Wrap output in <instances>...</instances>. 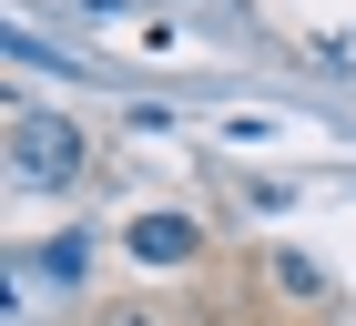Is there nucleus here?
Instances as JSON below:
<instances>
[{
    "label": "nucleus",
    "instance_id": "1",
    "mask_svg": "<svg viewBox=\"0 0 356 326\" xmlns=\"http://www.w3.org/2000/svg\"><path fill=\"white\" fill-rule=\"evenodd\" d=\"M10 184L21 194H72L92 173V143H82V123L72 112H41V102H10Z\"/></svg>",
    "mask_w": 356,
    "mask_h": 326
},
{
    "label": "nucleus",
    "instance_id": "2",
    "mask_svg": "<svg viewBox=\"0 0 356 326\" xmlns=\"http://www.w3.org/2000/svg\"><path fill=\"white\" fill-rule=\"evenodd\" d=\"M122 255H133L143 275H173V265L204 255V224H193V215H133V224H122Z\"/></svg>",
    "mask_w": 356,
    "mask_h": 326
},
{
    "label": "nucleus",
    "instance_id": "3",
    "mask_svg": "<svg viewBox=\"0 0 356 326\" xmlns=\"http://www.w3.org/2000/svg\"><path fill=\"white\" fill-rule=\"evenodd\" d=\"M41 275H51V286H82V275H92V235H82V224L41 244Z\"/></svg>",
    "mask_w": 356,
    "mask_h": 326
},
{
    "label": "nucleus",
    "instance_id": "4",
    "mask_svg": "<svg viewBox=\"0 0 356 326\" xmlns=\"http://www.w3.org/2000/svg\"><path fill=\"white\" fill-rule=\"evenodd\" d=\"M275 286H285V296H326V275L305 265V255H275Z\"/></svg>",
    "mask_w": 356,
    "mask_h": 326
},
{
    "label": "nucleus",
    "instance_id": "5",
    "mask_svg": "<svg viewBox=\"0 0 356 326\" xmlns=\"http://www.w3.org/2000/svg\"><path fill=\"white\" fill-rule=\"evenodd\" d=\"M92 326H173V316H163V306H102Z\"/></svg>",
    "mask_w": 356,
    "mask_h": 326
}]
</instances>
